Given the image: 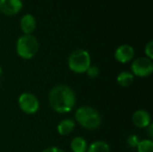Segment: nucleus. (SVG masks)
<instances>
[{"label":"nucleus","mask_w":153,"mask_h":152,"mask_svg":"<svg viewBox=\"0 0 153 152\" xmlns=\"http://www.w3.org/2000/svg\"><path fill=\"white\" fill-rule=\"evenodd\" d=\"M140 142V139L137 135H130L127 139V143L131 148H136Z\"/></svg>","instance_id":"17"},{"label":"nucleus","mask_w":153,"mask_h":152,"mask_svg":"<svg viewBox=\"0 0 153 152\" xmlns=\"http://www.w3.org/2000/svg\"><path fill=\"white\" fill-rule=\"evenodd\" d=\"M48 101L53 110L60 114H65L74 108L76 96L69 86L60 84L55 86L50 90Z\"/></svg>","instance_id":"1"},{"label":"nucleus","mask_w":153,"mask_h":152,"mask_svg":"<svg viewBox=\"0 0 153 152\" xmlns=\"http://www.w3.org/2000/svg\"><path fill=\"white\" fill-rule=\"evenodd\" d=\"M136 149L138 152H153V142L149 139L142 140Z\"/></svg>","instance_id":"15"},{"label":"nucleus","mask_w":153,"mask_h":152,"mask_svg":"<svg viewBox=\"0 0 153 152\" xmlns=\"http://www.w3.org/2000/svg\"><path fill=\"white\" fill-rule=\"evenodd\" d=\"M36 25H37L36 19L30 13L24 14L20 22L21 29L24 32V34H31L35 30Z\"/></svg>","instance_id":"10"},{"label":"nucleus","mask_w":153,"mask_h":152,"mask_svg":"<svg viewBox=\"0 0 153 152\" xmlns=\"http://www.w3.org/2000/svg\"><path fill=\"white\" fill-rule=\"evenodd\" d=\"M42 152H65L62 149L57 148V147H49L45 149Z\"/></svg>","instance_id":"19"},{"label":"nucleus","mask_w":153,"mask_h":152,"mask_svg":"<svg viewBox=\"0 0 153 152\" xmlns=\"http://www.w3.org/2000/svg\"><path fill=\"white\" fill-rule=\"evenodd\" d=\"M134 74L130 72H127V71L121 72L117 75V83L121 87H125V88L129 87L134 82Z\"/></svg>","instance_id":"13"},{"label":"nucleus","mask_w":153,"mask_h":152,"mask_svg":"<svg viewBox=\"0 0 153 152\" xmlns=\"http://www.w3.org/2000/svg\"><path fill=\"white\" fill-rule=\"evenodd\" d=\"M22 9V0H0V11L6 15H14Z\"/></svg>","instance_id":"8"},{"label":"nucleus","mask_w":153,"mask_h":152,"mask_svg":"<svg viewBox=\"0 0 153 152\" xmlns=\"http://www.w3.org/2000/svg\"><path fill=\"white\" fill-rule=\"evenodd\" d=\"M39 51V42L31 34L22 35L16 42V52L23 59L29 60L36 56Z\"/></svg>","instance_id":"3"},{"label":"nucleus","mask_w":153,"mask_h":152,"mask_svg":"<svg viewBox=\"0 0 153 152\" xmlns=\"http://www.w3.org/2000/svg\"><path fill=\"white\" fill-rule=\"evenodd\" d=\"M68 66L75 73H84L91 66V56L84 49H76L68 58Z\"/></svg>","instance_id":"4"},{"label":"nucleus","mask_w":153,"mask_h":152,"mask_svg":"<svg viewBox=\"0 0 153 152\" xmlns=\"http://www.w3.org/2000/svg\"><path fill=\"white\" fill-rule=\"evenodd\" d=\"M86 152H110V147L106 142L97 141L88 146Z\"/></svg>","instance_id":"14"},{"label":"nucleus","mask_w":153,"mask_h":152,"mask_svg":"<svg viewBox=\"0 0 153 152\" xmlns=\"http://www.w3.org/2000/svg\"><path fill=\"white\" fill-rule=\"evenodd\" d=\"M131 70L134 76L148 77L153 72L152 60L145 56L138 57L133 61Z\"/></svg>","instance_id":"5"},{"label":"nucleus","mask_w":153,"mask_h":152,"mask_svg":"<svg viewBox=\"0 0 153 152\" xmlns=\"http://www.w3.org/2000/svg\"><path fill=\"white\" fill-rule=\"evenodd\" d=\"M2 75V67H1V65H0V76Z\"/></svg>","instance_id":"21"},{"label":"nucleus","mask_w":153,"mask_h":152,"mask_svg":"<svg viewBox=\"0 0 153 152\" xmlns=\"http://www.w3.org/2000/svg\"><path fill=\"white\" fill-rule=\"evenodd\" d=\"M74 126H75L74 120H73L71 118H66V119L62 120L58 124L57 132L60 135L65 136V135H68L69 133H71L73 132Z\"/></svg>","instance_id":"11"},{"label":"nucleus","mask_w":153,"mask_h":152,"mask_svg":"<svg viewBox=\"0 0 153 152\" xmlns=\"http://www.w3.org/2000/svg\"><path fill=\"white\" fill-rule=\"evenodd\" d=\"M88 143L82 137H75L71 142V150L73 152H86Z\"/></svg>","instance_id":"12"},{"label":"nucleus","mask_w":153,"mask_h":152,"mask_svg":"<svg viewBox=\"0 0 153 152\" xmlns=\"http://www.w3.org/2000/svg\"><path fill=\"white\" fill-rule=\"evenodd\" d=\"M146 128H148V133H149V135H150V137L152 138L153 136V125L151 123Z\"/></svg>","instance_id":"20"},{"label":"nucleus","mask_w":153,"mask_h":152,"mask_svg":"<svg viewBox=\"0 0 153 152\" xmlns=\"http://www.w3.org/2000/svg\"><path fill=\"white\" fill-rule=\"evenodd\" d=\"M132 120L136 127L146 128L151 124V116L148 111L144 109H138L134 113Z\"/></svg>","instance_id":"9"},{"label":"nucleus","mask_w":153,"mask_h":152,"mask_svg":"<svg viewBox=\"0 0 153 152\" xmlns=\"http://www.w3.org/2000/svg\"><path fill=\"white\" fill-rule=\"evenodd\" d=\"M144 52L146 54V57L150 58L152 60L153 58V41L152 40H150L146 46H145V48H144Z\"/></svg>","instance_id":"18"},{"label":"nucleus","mask_w":153,"mask_h":152,"mask_svg":"<svg viewBox=\"0 0 153 152\" xmlns=\"http://www.w3.org/2000/svg\"><path fill=\"white\" fill-rule=\"evenodd\" d=\"M76 122L85 129L95 130L101 125V116L98 110L91 107H81L74 114Z\"/></svg>","instance_id":"2"},{"label":"nucleus","mask_w":153,"mask_h":152,"mask_svg":"<svg viewBox=\"0 0 153 152\" xmlns=\"http://www.w3.org/2000/svg\"><path fill=\"white\" fill-rule=\"evenodd\" d=\"M134 56V49L128 44L119 46L115 52V58L121 64H126L133 60Z\"/></svg>","instance_id":"7"},{"label":"nucleus","mask_w":153,"mask_h":152,"mask_svg":"<svg viewBox=\"0 0 153 152\" xmlns=\"http://www.w3.org/2000/svg\"><path fill=\"white\" fill-rule=\"evenodd\" d=\"M18 104L21 110L27 115H33L39 108V101L38 98L30 92L21 94L18 99Z\"/></svg>","instance_id":"6"},{"label":"nucleus","mask_w":153,"mask_h":152,"mask_svg":"<svg viewBox=\"0 0 153 152\" xmlns=\"http://www.w3.org/2000/svg\"><path fill=\"white\" fill-rule=\"evenodd\" d=\"M86 73L91 78H97L100 74V69L95 65H91L86 71Z\"/></svg>","instance_id":"16"}]
</instances>
